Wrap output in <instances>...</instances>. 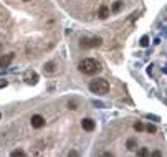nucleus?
Returning a JSON list of instances; mask_svg holds the SVG:
<instances>
[{
  "label": "nucleus",
  "instance_id": "f257e3e1",
  "mask_svg": "<svg viewBox=\"0 0 167 157\" xmlns=\"http://www.w3.org/2000/svg\"><path fill=\"white\" fill-rule=\"evenodd\" d=\"M78 68H80L81 73H84V75H96V73H99V71H101V65L96 61V60H93V58L81 60Z\"/></svg>",
  "mask_w": 167,
  "mask_h": 157
},
{
  "label": "nucleus",
  "instance_id": "f03ea898",
  "mask_svg": "<svg viewBox=\"0 0 167 157\" xmlns=\"http://www.w3.org/2000/svg\"><path fill=\"white\" fill-rule=\"evenodd\" d=\"M89 91L95 93V94H106V93L109 91V83L103 78L93 79V81L89 83Z\"/></svg>",
  "mask_w": 167,
  "mask_h": 157
},
{
  "label": "nucleus",
  "instance_id": "7ed1b4c3",
  "mask_svg": "<svg viewBox=\"0 0 167 157\" xmlns=\"http://www.w3.org/2000/svg\"><path fill=\"white\" fill-rule=\"evenodd\" d=\"M103 40L99 37H93V38H81L80 40V46L81 48H96V46H101Z\"/></svg>",
  "mask_w": 167,
  "mask_h": 157
},
{
  "label": "nucleus",
  "instance_id": "20e7f679",
  "mask_svg": "<svg viewBox=\"0 0 167 157\" xmlns=\"http://www.w3.org/2000/svg\"><path fill=\"white\" fill-rule=\"evenodd\" d=\"M30 122H32V127L40 129V127L45 126V118H43V116H40V114H35V116H32Z\"/></svg>",
  "mask_w": 167,
  "mask_h": 157
},
{
  "label": "nucleus",
  "instance_id": "39448f33",
  "mask_svg": "<svg viewBox=\"0 0 167 157\" xmlns=\"http://www.w3.org/2000/svg\"><path fill=\"white\" fill-rule=\"evenodd\" d=\"M81 127H83V129L84 131H89V132H91V131H95V127H96V124H95V121H93V119H83V121H81Z\"/></svg>",
  "mask_w": 167,
  "mask_h": 157
},
{
  "label": "nucleus",
  "instance_id": "423d86ee",
  "mask_svg": "<svg viewBox=\"0 0 167 157\" xmlns=\"http://www.w3.org/2000/svg\"><path fill=\"white\" fill-rule=\"evenodd\" d=\"M13 53H9V55H3L2 58H0V68H7L10 65L12 61H13Z\"/></svg>",
  "mask_w": 167,
  "mask_h": 157
},
{
  "label": "nucleus",
  "instance_id": "0eeeda50",
  "mask_svg": "<svg viewBox=\"0 0 167 157\" xmlns=\"http://www.w3.org/2000/svg\"><path fill=\"white\" fill-rule=\"evenodd\" d=\"M25 81L28 84H35L36 81H38V76H36L35 71H27L25 73Z\"/></svg>",
  "mask_w": 167,
  "mask_h": 157
},
{
  "label": "nucleus",
  "instance_id": "6e6552de",
  "mask_svg": "<svg viewBox=\"0 0 167 157\" xmlns=\"http://www.w3.org/2000/svg\"><path fill=\"white\" fill-rule=\"evenodd\" d=\"M98 15H99V18H108L109 17V9H108V7H106V5H101V9H99V13H98Z\"/></svg>",
  "mask_w": 167,
  "mask_h": 157
},
{
  "label": "nucleus",
  "instance_id": "1a4fd4ad",
  "mask_svg": "<svg viewBox=\"0 0 167 157\" xmlns=\"http://www.w3.org/2000/svg\"><path fill=\"white\" fill-rule=\"evenodd\" d=\"M43 70H45V73H48V75H53V73H55V63H53V61L46 63V65L43 66Z\"/></svg>",
  "mask_w": 167,
  "mask_h": 157
},
{
  "label": "nucleus",
  "instance_id": "9d476101",
  "mask_svg": "<svg viewBox=\"0 0 167 157\" xmlns=\"http://www.w3.org/2000/svg\"><path fill=\"white\" fill-rule=\"evenodd\" d=\"M121 7H123V2H119V0H117V2H114V3H113L111 12H119V10H121Z\"/></svg>",
  "mask_w": 167,
  "mask_h": 157
},
{
  "label": "nucleus",
  "instance_id": "9b49d317",
  "mask_svg": "<svg viewBox=\"0 0 167 157\" xmlns=\"http://www.w3.org/2000/svg\"><path fill=\"white\" fill-rule=\"evenodd\" d=\"M137 155H139V157H146V155H150V152H149L146 147H142V149H139V151H137Z\"/></svg>",
  "mask_w": 167,
  "mask_h": 157
},
{
  "label": "nucleus",
  "instance_id": "f8f14e48",
  "mask_svg": "<svg viewBox=\"0 0 167 157\" xmlns=\"http://www.w3.org/2000/svg\"><path fill=\"white\" fill-rule=\"evenodd\" d=\"M146 131H147L149 134H156V132H157L156 126H152V124H147V126H146Z\"/></svg>",
  "mask_w": 167,
  "mask_h": 157
},
{
  "label": "nucleus",
  "instance_id": "ddd939ff",
  "mask_svg": "<svg viewBox=\"0 0 167 157\" xmlns=\"http://www.w3.org/2000/svg\"><path fill=\"white\" fill-rule=\"evenodd\" d=\"M134 129H136L137 132L144 131V124H142V122H136V124H134Z\"/></svg>",
  "mask_w": 167,
  "mask_h": 157
},
{
  "label": "nucleus",
  "instance_id": "4468645a",
  "mask_svg": "<svg viewBox=\"0 0 167 157\" xmlns=\"http://www.w3.org/2000/svg\"><path fill=\"white\" fill-rule=\"evenodd\" d=\"M12 155H13V157H23V155H25V152H23V151H20V149H17V151H13V152H12Z\"/></svg>",
  "mask_w": 167,
  "mask_h": 157
},
{
  "label": "nucleus",
  "instance_id": "2eb2a0df",
  "mask_svg": "<svg viewBox=\"0 0 167 157\" xmlns=\"http://www.w3.org/2000/svg\"><path fill=\"white\" fill-rule=\"evenodd\" d=\"M134 147H136V141H134V139H129V141H128V149H131V151H132Z\"/></svg>",
  "mask_w": 167,
  "mask_h": 157
},
{
  "label": "nucleus",
  "instance_id": "dca6fc26",
  "mask_svg": "<svg viewBox=\"0 0 167 157\" xmlns=\"http://www.w3.org/2000/svg\"><path fill=\"white\" fill-rule=\"evenodd\" d=\"M68 108H70V109H78V103H76V101H70V103H68Z\"/></svg>",
  "mask_w": 167,
  "mask_h": 157
},
{
  "label": "nucleus",
  "instance_id": "f3484780",
  "mask_svg": "<svg viewBox=\"0 0 167 157\" xmlns=\"http://www.w3.org/2000/svg\"><path fill=\"white\" fill-rule=\"evenodd\" d=\"M149 45V38L147 37H142V40H141V46H147Z\"/></svg>",
  "mask_w": 167,
  "mask_h": 157
},
{
  "label": "nucleus",
  "instance_id": "a211bd4d",
  "mask_svg": "<svg viewBox=\"0 0 167 157\" xmlns=\"http://www.w3.org/2000/svg\"><path fill=\"white\" fill-rule=\"evenodd\" d=\"M150 155H154V157H161V155H162V152H159V151H154V152H150Z\"/></svg>",
  "mask_w": 167,
  "mask_h": 157
},
{
  "label": "nucleus",
  "instance_id": "6ab92c4d",
  "mask_svg": "<svg viewBox=\"0 0 167 157\" xmlns=\"http://www.w3.org/2000/svg\"><path fill=\"white\" fill-rule=\"evenodd\" d=\"M3 86H7V81L5 79H0V88H3Z\"/></svg>",
  "mask_w": 167,
  "mask_h": 157
},
{
  "label": "nucleus",
  "instance_id": "aec40b11",
  "mask_svg": "<svg viewBox=\"0 0 167 157\" xmlns=\"http://www.w3.org/2000/svg\"><path fill=\"white\" fill-rule=\"evenodd\" d=\"M68 155H70V157L71 155H78V152H76V151H70V152H68Z\"/></svg>",
  "mask_w": 167,
  "mask_h": 157
},
{
  "label": "nucleus",
  "instance_id": "412c9836",
  "mask_svg": "<svg viewBox=\"0 0 167 157\" xmlns=\"http://www.w3.org/2000/svg\"><path fill=\"white\" fill-rule=\"evenodd\" d=\"M0 50H2V43H0Z\"/></svg>",
  "mask_w": 167,
  "mask_h": 157
},
{
  "label": "nucleus",
  "instance_id": "4be33fe9",
  "mask_svg": "<svg viewBox=\"0 0 167 157\" xmlns=\"http://www.w3.org/2000/svg\"><path fill=\"white\" fill-rule=\"evenodd\" d=\"M23 2H30V0H23Z\"/></svg>",
  "mask_w": 167,
  "mask_h": 157
},
{
  "label": "nucleus",
  "instance_id": "5701e85b",
  "mask_svg": "<svg viewBox=\"0 0 167 157\" xmlns=\"http://www.w3.org/2000/svg\"><path fill=\"white\" fill-rule=\"evenodd\" d=\"M0 118H2V114H0Z\"/></svg>",
  "mask_w": 167,
  "mask_h": 157
}]
</instances>
